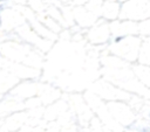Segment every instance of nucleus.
Here are the masks:
<instances>
[{
  "instance_id": "f257e3e1",
  "label": "nucleus",
  "mask_w": 150,
  "mask_h": 132,
  "mask_svg": "<svg viewBox=\"0 0 150 132\" xmlns=\"http://www.w3.org/2000/svg\"><path fill=\"white\" fill-rule=\"evenodd\" d=\"M123 39H124V36H117V37L115 39V42H121Z\"/></svg>"
},
{
  "instance_id": "f03ea898",
  "label": "nucleus",
  "mask_w": 150,
  "mask_h": 132,
  "mask_svg": "<svg viewBox=\"0 0 150 132\" xmlns=\"http://www.w3.org/2000/svg\"><path fill=\"white\" fill-rule=\"evenodd\" d=\"M142 132H150V128L149 127H144V128H142Z\"/></svg>"
},
{
  "instance_id": "7ed1b4c3",
  "label": "nucleus",
  "mask_w": 150,
  "mask_h": 132,
  "mask_svg": "<svg viewBox=\"0 0 150 132\" xmlns=\"http://www.w3.org/2000/svg\"><path fill=\"white\" fill-rule=\"evenodd\" d=\"M4 9H5V7H4V6H2V5H0V13H1V12H2V11H4Z\"/></svg>"
},
{
  "instance_id": "20e7f679",
  "label": "nucleus",
  "mask_w": 150,
  "mask_h": 132,
  "mask_svg": "<svg viewBox=\"0 0 150 132\" xmlns=\"http://www.w3.org/2000/svg\"><path fill=\"white\" fill-rule=\"evenodd\" d=\"M4 1H6V0H0V2H4Z\"/></svg>"
},
{
  "instance_id": "39448f33",
  "label": "nucleus",
  "mask_w": 150,
  "mask_h": 132,
  "mask_svg": "<svg viewBox=\"0 0 150 132\" xmlns=\"http://www.w3.org/2000/svg\"><path fill=\"white\" fill-rule=\"evenodd\" d=\"M0 26H1V16H0Z\"/></svg>"
}]
</instances>
